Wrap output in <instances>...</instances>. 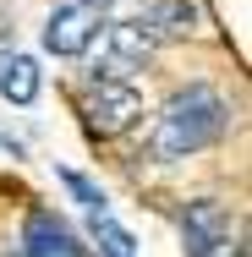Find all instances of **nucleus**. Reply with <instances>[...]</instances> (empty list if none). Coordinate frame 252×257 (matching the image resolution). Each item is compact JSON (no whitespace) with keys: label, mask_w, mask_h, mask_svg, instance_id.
Returning <instances> with one entry per match:
<instances>
[{"label":"nucleus","mask_w":252,"mask_h":257,"mask_svg":"<svg viewBox=\"0 0 252 257\" xmlns=\"http://www.w3.org/2000/svg\"><path fill=\"white\" fill-rule=\"evenodd\" d=\"M99 6H104V0H99Z\"/></svg>","instance_id":"nucleus-13"},{"label":"nucleus","mask_w":252,"mask_h":257,"mask_svg":"<svg viewBox=\"0 0 252 257\" xmlns=\"http://www.w3.org/2000/svg\"><path fill=\"white\" fill-rule=\"evenodd\" d=\"M6 257H28V252H6Z\"/></svg>","instance_id":"nucleus-12"},{"label":"nucleus","mask_w":252,"mask_h":257,"mask_svg":"<svg viewBox=\"0 0 252 257\" xmlns=\"http://www.w3.org/2000/svg\"><path fill=\"white\" fill-rule=\"evenodd\" d=\"M22 252L28 257H82V246L55 213H33L28 230H22Z\"/></svg>","instance_id":"nucleus-5"},{"label":"nucleus","mask_w":252,"mask_h":257,"mask_svg":"<svg viewBox=\"0 0 252 257\" xmlns=\"http://www.w3.org/2000/svg\"><path fill=\"white\" fill-rule=\"evenodd\" d=\"M88 224H94V241L104 246V257H137V252H132V235L115 224V213H110V208H94V213H88Z\"/></svg>","instance_id":"nucleus-9"},{"label":"nucleus","mask_w":252,"mask_h":257,"mask_svg":"<svg viewBox=\"0 0 252 257\" xmlns=\"http://www.w3.org/2000/svg\"><path fill=\"white\" fill-rule=\"evenodd\" d=\"M198 257H247V252H241V246L225 235V241H214V246H208V252H198Z\"/></svg>","instance_id":"nucleus-11"},{"label":"nucleus","mask_w":252,"mask_h":257,"mask_svg":"<svg viewBox=\"0 0 252 257\" xmlns=\"http://www.w3.org/2000/svg\"><path fill=\"white\" fill-rule=\"evenodd\" d=\"M60 181H66V192H71L77 203L88 208V213H94V208H110V203H104V192H99V186H94V181H88V175H77V170H66Z\"/></svg>","instance_id":"nucleus-10"},{"label":"nucleus","mask_w":252,"mask_h":257,"mask_svg":"<svg viewBox=\"0 0 252 257\" xmlns=\"http://www.w3.org/2000/svg\"><path fill=\"white\" fill-rule=\"evenodd\" d=\"M225 235H230V219H225L219 203H192V208H187V252H192V257L208 252V246L225 241Z\"/></svg>","instance_id":"nucleus-7"},{"label":"nucleus","mask_w":252,"mask_h":257,"mask_svg":"<svg viewBox=\"0 0 252 257\" xmlns=\"http://www.w3.org/2000/svg\"><path fill=\"white\" fill-rule=\"evenodd\" d=\"M0 93L11 104H33L39 99V66L28 55H6L0 60Z\"/></svg>","instance_id":"nucleus-8"},{"label":"nucleus","mask_w":252,"mask_h":257,"mask_svg":"<svg viewBox=\"0 0 252 257\" xmlns=\"http://www.w3.org/2000/svg\"><path fill=\"white\" fill-rule=\"evenodd\" d=\"M82 115H88V132L121 137V132L143 115V93H137L126 77H94V88H88V99H82Z\"/></svg>","instance_id":"nucleus-3"},{"label":"nucleus","mask_w":252,"mask_h":257,"mask_svg":"<svg viewBox=\"0 0 252 257\" xmlns=\"http://www.w3.org/2000/svg\"><path fill=\"white\" fill-rule=\"evenodd\" d=\"M153 55V33L143 22H115L110 28V50H104V77H132L143 71Z\"/></svg>","instance_id":"nucleus-4"},{"label":"nucleus","mask_w":252,"mask_h":257,"mask_svg":"<svg viewBox=\"0 0 252 257\" xmlns=\"http://www.w3.org/2000/svg\"><path fill=\"white\" fill-rule=\"evenodd\" d=\"M225 126H230V104L219 99L214 88H187V93H176L164 104V115L153 126V154L159 159H187L198 148H208V143H219Z\"/></svg>","instance_id":"nucleus-1"},{"label":"nucleus","mask_w":252,"mask_h":257,"mask_svg":"<svg viewBox=\"0 0 252 257\" xmlns=\"http://www.w3.org/2000/svg\"><path fill=\"white\" fill-rule=\"evenodd\" d=\"M104 28V6L99 0H60L50 11V22H44V50L50 55H88L94 50V39H99Z\"/></svg>","instance_id":"nucleus-2"},{"label":"nucleus","mask_w":252,"mask_h":257,"mask_svg":"<svg viewBox=\"0 0 252 257\" xmlns=\"http://www.w3.org/2000/svg\"><path fill=\"white\" fill-rule=\"evenodd\" d=\"M203 11L192 0H159L148 17H143V28H148L153 39H187V33H198Z\"/></svg>","instance_id":"nucleus-6"}]
</instances>
